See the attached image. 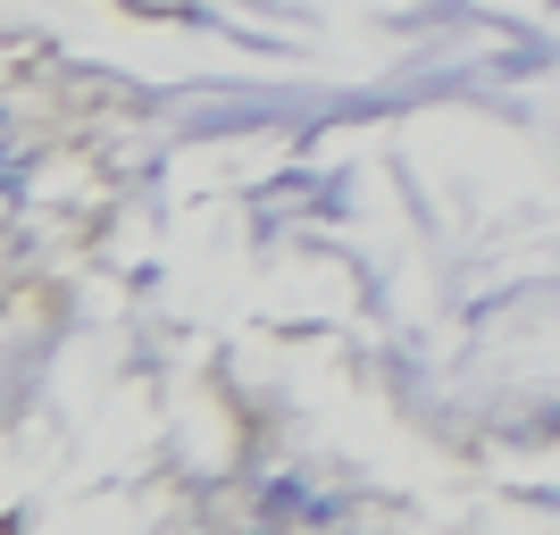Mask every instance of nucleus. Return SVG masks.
I'll return each instance as SVG.
<instances>
[{"label": "nucleus", "mask_w": 560, "mask_h": 535, "mask_svg": "<svg viewBox=\"0 0 560 535\" xmlns=\"http://www.w3.org/2000/svg\"><path fill=\"white\" fill-rule=\"evenodd\" d=\"M544 427H552V435H560V410H552V419H544Z\"/></svg>", "instance_id": "obj_1"}]
</instances>
